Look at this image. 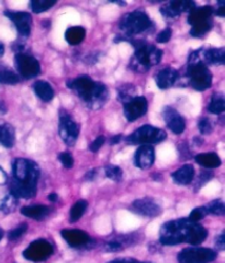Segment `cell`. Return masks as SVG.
Returning a JSON list of instances; mask_svg holds the SVG:
<instances>
[{
    "mask_svg": "<svg viewBox=\"0 0 225 263\" xmlns=\"http://www.w3.org/2000/svg\"><path fill=\"white\" fill-rule=\"evenodd\" d=\"M172 33H173L172 29L166 28L165 30L160 31V32L158 33V35L156 37V41L158 43H167L170 40V37H172Z\"/></svg>",
    "mask_w": 225,
    "mask_h": 263,
    "instance_id": "7bdbcfd3",
    "label": "cell"
},
{
    "mask_svg": "<svg viewBox=\"0 0 225 263\" xmlns=\"http://www.w3.org/2000/svg\"><path fill=\"white\" fill-rule=\"evenodd\" d=\"M105 174L108 177L114 182H120L123 176L122 168L116 165H107L105 167Z\"/></svg>",
    "mask_w": 225,
    "mask_h": 263,
    "instance_id": "e575fe53",
    "label": "cell"
},
{
    "mask_svg": "<svg viewBox=\"0 0 225 263\" xmlns=\"http://www.w3.org/2000/svg\"><path fill=\"white\" fill-rule=\"evenodd\" d=\"M201 55L204 59V63L208 64L223 65L225 63V50L223 48H211L206 51H201Z\"/></svg>",
    "mask_w": 225,
    "mask_h": 263,
    "instance_id": "603a6c76",
    "label": "cell"
},
{
    "mask_svg": "<svg viewBox=\"0 0 225 263\" xmlns=\"http://www.w3.org/2000/svg\"><path fill=\"white\" fill-rule=\"evenodd\" d=\"M40 167L34 161L18 158L12 163V179L9 190L18 199H30L36 195Z\"/></svg>",
    "mask_w": 225,
    "mask_h": 263,
    "instance_id": "7a4b0ae2",
    "label": "cell"
},
{
    "mask_svg": "<svg viewBox=\"0 0 225 263\" xmlns=\"http://www.w3.org/2000/svg\"><path fill=\"white\" fill-rule=\"evenodd\" d=\"M119 27L123 32L122 34L127 35L124 36V39L129 40L130 36L141 34L150 30L153 27V23L145 12L133 11L123 15V18L120 20Z\"/></svg>",
    "mask_w": 225,
    "mask_h": 263,
    "instance_id": "8992f818",
    "label": "cell"
},
{
    "mask_svg": "<svg viewBox=\"0 0 225 263\" xmlns=\"http://www.w3.org/2000/svg\"><path fill=\"white\" fill-rule=\"evenodd\" d=\"M207 215H208V212H207V210H206V207H204V206H201V207L195 208V210H193V211L190 213L188 219H189L190 221H192V222H198V221H200L201 219H203Z\"/></svg>",
    "mask_w": 225,
    "mask_h": 263,
    "instance_id": "74e56055",
    "label": "cell"
},
{
    "mask_svg": "<svg viewBox=\"0 0 225 263\" xmlns=\"http://www.w3.org/2000/svg\"><path fill=\"white\" fill-rule=\"evenodd\" d=\"M97 173V171L96 170H92L91 172H89L87 175H86V180H90V181H94L95 180V177H96V174Z\"/></svg>",
    "mask_w": 225,
    "mask_h": 263,
    "instance_id": "f907efd6",
    "label": "cell"
},
{
    "mask_svg": "<svg viewBox=\"0 0 225 263\" xmlns=\"http://www.w3.org/2000/svg\"><path fill=\"white\" fill-rule=\"evenodd\" d=\"M130 210L144 217H157L161 214L160 206L152 198L136 199L132 203Z\"/></svg>",
    "mask_w": 225,
    "mask_h": 263,
    "instance_id": "5bb4252c",
    "label": "cell"
},
{
    "mask_svg": "<svg viewBox=\"0 0 225 263\" xmlns=\"http://www.w3.org/2000/svg\"><path fill=\"white\" fill-rule=\"evenodd\" d=\"M207 237L208 230L188 218L167 221L159 231V241L164 246H177L182 242L198 246L202 243Z\"/></svg>",
    "mask_w": 225,
    "mask_h": 263,
    "instance_id": "6da1fadb",
    "label": "cell"
},
{
    "mask_svg": "<svg viewBox=\"0 0 225 263\" xmlns=\"http://www.w3.org/2000/svg\"><path fill=\"white\" fill-rule=\"evenodd\" d=\"M87 207H88V203L86 200L80 199L78 202H76L72 207L71 213H69V222L73 223V222L78 221L83 217L85 212H86Z\"/></svg>",
    "mask_w": 225,
    "mask_h": 263,
    "instance_id": "1f68e13d",
    "label": "cell"
},
{
    "mask_svg": "<svg viewBox=\"0 0 225 263\" xmlns=\"http://www.w3.org/2000/svg\"><path fill=\"white\" fill-rule=\"evenodd\" d=\"M8 181V176L6 174V172L4 171V170L0 167V185H4L6 184Z\"/></svg>",
    "mask_w": 225,
    "mask_h": 263,
    "instance_id": "681fc988",
    "label": "cell"
},
{
    "mask_svg": "<svg viewBox=\"0 0 225 263\" xmlns=\"http://www.w3.org/2000/svg\"><path fill=\"white\" fill-rule=\"evenodd\" d=\"M178 150H179V152H180V156L185 157V159H189L190 158V152H189L188 146L186 145V143H181L179 145V148H178Z\"/></svg>",
    "mask_w": 225,
    "mask_h": 263,
    "instance_id": "bcb514c9",
    "label": "cell"
},
{
    "mask_svg": "<svg viewBox=\"0 0 225 263\" xmlns=\"http://www.w3.org/2000/svg\"><path fill=\"white\" fill-rule=\"evenodd\" d=\"M195 142L197 143V145L202 144V139H201V138H195Z\"/></svg>",
    "mask_w": 225,
    "mask_h": 263,
    "instance_id": "11a10c76",
    "label": "cell"
},
{
    "mask_svg": "<svg viewBox=\"0 0 225 263\" xmlns=\"http://www.w3.org/2000/svg\"><path fill=\"white\" fill-rule=\"evenodd\" d=\"M218 4H219L218 9L213 11V13H215L216 15H219V17L223 18V17H225V3L224 2H219Z\"/></svg>",
    "mask_w": 225,
    "mask_h": 263,
    "instance_id": "7dc6e473",
    "label": "cell"
},
{
    "mask_svg": "<svg viewBox=\"0 0 225 263\" xmlns=\"http://www.w3.org/2000/svg\"><path fill=\"white\" fill-rule=\"evenodd\" d=\"M173 180L178 185H188L195 177V168L191 164H186L172 174Z\"/></svg>",
    "mask_w": 225,
    "mask_h": 263,
    "instance_id": "7402d4cb",
    "label": "cell"
},
{
    "mask_svg": "<svg viewBox=\"0 0 225 263\" xmlns=\"http://www.w3.org/2000/svg\"><path fill=\"white\" fill-rule=\"evenodd\" d=\"M216 258V252L202 247H191L178 253L179 263H210Z\"/></svg>",
    "mask_w": 225,
    "mask_h": 263,
    "instance_id": "9c48e42d",
    "label": "cell"
},
{
    "mask_svg": "<svg viewBox=\"0 0 225 263\" xmlns=\"http://www.w3.org/2000/svg\"><path fill=\"white\" fill-rule=\"evenodd\" d=\"M20 82L19 75L12 71L11 68L0 64V83L8 84V85H14Z\"/></svg>",
    "mask_w": 225,
    "mask_h": 263,
    "instance_id": "4dcf8cb0",
    "label": "cell"
},
{
    "mask_svg": "<svg viewBox=\"0 0 225 263\" xmlns=\"http://www.w3.org/2000/svg\"><path fill=\"white\" fill-rule=\"evenodd\" d=\"M208 110L214 115H221L225 110V98L223 92H214L209 104Z\"/></svg>",
    "mask_w": 225,
    "mask_h": 263,
    "instance_id": "83f0119b",
    "label": "cell"
},
{
    "mask_svg": "<svg viewBox=\"0 0 225 263\" xmlns=\"http://www.w3.org/2000/svg\"><path fill=\"white\" fill-rule=\"evenodd\" d=\"M55 4V0H33L30 2V8L34 13H41L51 9Z\"/></svg>",
    "mask_w": 225,
    "mask_h": 263,
    "instance_id": "d6a6232c",
    "label": "cell"
},
{
    "mask_svg": "<svg viewBox=\"0 0 225 263\" xmlns=\"http://www.w3.org/2000/svg\"><path fill=\"white\" fill-rule=\"evenodd\" d=\"M79 125L77 123L68 111L60 110L59 111V125L58 133L63 141L69 145L73 146L79 136Z\"/></svg>",
    "mask_w": 225,
    "mask_h": 263,
    "instance_id": "ba28073f",
    "label": "cell"
},
{
    "mask_svg": "<svg viewBox=\"0 0 225 263\" xmlns=\"http://www.w3.org/2000/svg\"><path fill=\"white\" fill-rule=\"evenodd\" d=\"M108 263H138V261L132 258H119V259H114Z\"/></svg>",
    "mask_w": 225,
    "mask_h": 263,
    "instance_id": "c3c4849f",
    "label": "cell"
},
{
    "mask_svg": "<svg viewBox=\"0 0 225 263\" xmlns=\"http://www.w3.org/2000/svg\"><path fill=\"white\" fill-rule=\"evenodd\" d=\"M3 236H4V231H3L2 228H0V240H2V239H3Z\"/></svg>",
    "mask_w": 225,
    "mask_h": 263,
    "instance_id": "6f0895ef",
    "label": "cell"
},
{
    "mask_svg": "<svg viewBox=\"0 0 225 263\" xmlns=\"http://www.w3.org/2000/svg\"><path fill=\"white\" fill-rule=\"evenodd\" d=\"M105 141H106V138L104 136H99L96 139V140L90 144V146H89L90 151L91 152H98L100 150V148H101V146H103V144L105 143Z\"/></svg>",
    "mask_w": 225,
    "mask_h": 263,
    "instance_id": "ee69618b",
    "label": "cell"
},
{
    "mask_svg": "<svg viewBox=\"0 0 225 263\" xmlns=\"http://www.w3.org/2000/svg\"><path fill=\"white\" fill-rule=\"evenodd\" d=\"M138 263H139V262H138ZM144 263H147V262H144Z\"/></svg>",
    "mask_w": 225,
    "mask_h": 263,
    "instance_id": "680465c9",
    "label": "cell"
},
{
    "mask_svg": "<svg viewBox=\"0 0 225 263\" xmlns=\"http://www.w3.org/2000/svg\"><path fill=\"white\" fill-rule=\"evenodd\" d=\"M128 41H130L135 49L134 55L130 63V67L133 71L139 73L146 72L160 62L162 52L155 45L146 43L143 40H130L129 39Z\"/></svg>",
    "mask_w": 225,
    "mask_h": 263,
    "instance_id": "277c9868",
    "label": "cell"
},
{
    "mask_svg": "<svg viewBox=\"0 0 225 263\" xmlns=\"http://www.w3.org/2000/svg\"><path fill=\"white\" fill-rule=\"evenodd\" d=\"M213 8L211 6H202V7H196L195 9H192L189 12L188 15V22L191 27L202 25V23H207L213 21Z\"/></svg>",
    "mask_w": 225,
    "mask_h": 263,
    "instance_id": "d6986e66",
    "label": "cell"
},
{
    "mask_svg": "<svg viewBox=\"0 0 225 263\" xmlns=\"http://www.w3.org/2000/svg\"><path fill=\"white\" fill-rule=\"evenodd\" d=\"M54 253L53 246L45 239H37L31 242L28 248L22 252L25 259L32 262H42L48 260Z\"/></svg>",
    "mask_w": 225,
    "mask_h": 263,
    "instance_id": "8fae6325",
    "label": "cell"
},
{
    "mask_svg": "<svg viewBox=\"0 0 225 263\" xmlns=\"http://www.w3.org/2000/svg\"><path fill=\"white\" fill-rule=\"evenodd\" d=\"M197 6L193 2H170L168 5L160 8V12L165 18H177L181 12H190Z\"/></svg>",
    "mask_w": 225,
    "mask_h": 263,
    "instance_id": "e0dca14e",
    "label": "cell"
},
{
    "mask_svg": "<svg viewBox=\"0 0 225 263\" xmlns=\"http://www.w3.org/2000/svg\"><path fill=\"white\" fill-rule=\"evenodd\" d=\"M49 200H51V202H57L58 200V195L56 194V193H51V194L48 196Z\"/></svg>",
    "mask_w": 225,
    "mask_h": 263,
    "instance_id": "816d5d0a",
    "label": "cell"
},
{
    "mask_svg": "<svg viewBox=\"0 0 225 263\" xmlns=\"http://www.w3.org/2000/svg\"><path fill=\"white\" fill-rule=\"evenodd\" d=\"M135 165L141 170L150 168L155 161V151L151 145H141L135 152Z\"/></svg>",
    "mask_w": 225,
    "mask_h": 263,
    "instance_id": "ac0fdd59",
    "label": "cell"
},
{
    "mask_svg": "<svg viewBox=\"0 0 225 263\" xmlns=\"http://www.w3.org/2000/svg\"><path fill=\"white\" fill-rule=\"evenodd\" d=\"M86 35V30L83 27H71L66 30L65 39L71 45H78Z\"/></svg>",
    "mask_w": 225,
    "mask_h": 263,
    "instance_id": "4316f807",
    "label": "cell"
},
{
    "mask_svg": "<svg viewBox=\"0 0 225 263\" xmlns=\"http://www.w3.org/2000/svg\"><path fill=\"white\" fill-rule=\"evenodd\" d=\"M58 159L60 161V163L64 165L66 168H72L74 166V159L73 156L69 152H63L58 156Z\"/></svg>",
    "mask_w": 225,
    "mask_h": 263,
    "instance_id": "60d3db41",
    "label": "cell"
},
{
    "mask_svg": "<svg viewBox=\"0 0 225 263\" xmlns=\"http://www.w3.org/2000/svg\"><path fill=\"white\" fill-rule=\"evenodd\" d=\"M60 235L69 247L76 249L88 248L94 246L92 243L95 242L87 233L80 229H64L60 231Z\"/></svg>",
    "mask_w": 225,
    "mask_h": 263,
    "instance_id": "7c38bea8",
    "label": "cell"
},
{
    "mask_svg": "<svg viewBox=\"0 0 225 263\" xmlns=\"http://www.w3.org/2000/svg\"><path fill=\"white\" fill-rule=\"evenodd\" d=\"M147 108H149V104H147L146 98L143 96H136L124 105V116L128 121L132 122L143 117L147 112Z\"/></svg>",
    "mask_w": 225,
    "mask_h": 263,
    "instance_id": "9a60e30c",
    "label": "cell"
},
{
    "mask_svg": "<svg viewBox=\"0 0 225 263\" xmlns=\"http://www.w3.org/2000/svg\"><path fill=\"white\" fill-rule=\"evenodd\" d=\"M166 138L167 134L160 128L152 126H142L127 138V142L130 144L150 145L164 141L166 140Z\"/></svg>",
    "mask_w": 225,
    "mask_h": 263,
    "instance_id": "52a82bcc",
    "label": "cell"
},
{
    "mask_svg": "<svg viewBox=\"0 0 225 263\" xmlns=\"http://www.w3.org/2000/svg\"><path fill=\"white\" fill-rule=\"evenodd\" d=\"M198 128L200 130V133L202 135H210L213 130L212 123H211L210 119H208V118H201L198 121Z\"/></svg>",
    "mask_w": 225,
    "mask_h": 263,
    "instance_id": "ab89813d",
    "label": "cell"
},
{
    "mask_svg": "<svg viewBox=\"0 0 225 263\" xmlns=\"http://www.w3.org/2000/svg\"><path fill=\"white\" fill-rule=\"evenodd\" d=\"M162 117L166 122L167 127L173 131L175 135H180L185 131L186 121L182 116L178 112L175 108L166 106L162 109Z\"/></svg>",
    "mask_w": 225,
    "mask_h": 263,
    "instance_id": "2e32d148",
    "label": "cell"
},
{
    "mask_svg": "<svg viewBox=\"0 0 225 263\" xmlns=\"http://www.w3.org/2000/svg\"><path fill=\"white\" fill-rule=\"evenodd\" d=\"M201 51L202 50L190 53L188 58L187 76L189 77L190 86L193 89L203 91L211 87L212 74L209 71L203 60H201Z\"/></svg>",
    "mask_w": 225,
    "mask_h": 263,
    "instance_id": "5b68a950",
    "label": "cell"
},
{
    "mask_svg": "<svg viewBox=\"0 0 225 263\" xmlns=\"http://www.w3.org/2000/svg\"><path fill=\"white\" fill-rule=\"evenodd\" d=\"M196 162L201 166L206 168H215L219 167L222 164L220 157L216 153L209 152V153H200L196 156Z\"/></svg>",
    "mask_w": 225,
    "mask_h": 263,
    "instance_id": "484cf974",
    "label": "cell"
},
{
    "mask_svg": "<svg viewBox=\"0 0 225 263\" xmlns=\"http://www.w3.org/2000/svg\"><path fill=\"white\" fill-rule=\"evenodd\" d=\"M4 14L14 23L18 33L22 39H26L30 35L31 27H32V17H31L30 13L7 10L4 12Z\"/></svg>",
    "mask_w": 225,
    "mask_h": 263,
    "instance_id": "4fadbf2b",
    "label": "cell"
},
{
    "mask_svg": "<svg viewBox=\"0 0 225 263\" xmlns=\"http://www.w3.org/2000/svg\"><path fill=\"white\" fill-rule=\"evenodd\" d=\"M178 71L174 68H164L161 69L157 73V75L155 76V82H156L158 88L160 89H167L169 87H172L173 85L176 83L178 80Z\"/></svg>",
    "mask_w": 225,
    "mask_h": 263,
    "instance_id": "ffe728a7",
    "label": "cell"
},
{
    "mask_svg": "<svg viewBox=\"0 0 225 263\" xmlns=\"http://www.w3.org/2000/svg\"><path fill=\"white\" fill-rule=\"evenodd\" d=\"M212 176H213V173H211V172H208V171H206V172H201V173L199 174L198 180H197L195 190H196V191H198V189H200L201 186H202L203 184H206L209 180L211 179Z\"/></svg>",
    "mask_w": 225,
    "mask_h": 263,
    "instance_id": "b9f144b4",
    "label": "cell"
},
{
    "mask_svg": "<svg viewBox=\"0 0 225 263\" xmlns=\"http://www.w3.org/2000/svg\"><path fill=\"white\" fill-rule=\"evenodd\" d=\"M215 246H216V248H218L221 251L225 249V236H224V234L220 235L218 238L215 239Z\"/></svg>",
    "mask_w": 225,
    "mask_h": 263,
    "instance_id": "f6af8a7d",
    "label": "cell"
},
{
    "mask_svg": "<svg viewBox=\"0 0 225 263\" xmlns=\"http://www.w3.org/2000/svg\"><path fill=\"white\" fill-rule=\"evenodd\" d=\"M4 51H5V49H4V44H3L2 42H0V57H2L3 54H4Z\"/></svg>",
    "mask_w": 225,
    "mask_h": 263,
    "instance_id": "9f6ffc18",
    "label": "cell"
},
{
    "mask_svg": "<svg viewBox=\"0 0 225 263\" xmlns=\"http://www.w3.org/2000/svg\"><path fill=\"white\" fill-rule=\"evenodd\" d=\"M15 142V130L10 123L0 120V144L11 149Z\"/></svg>",
    "mask_w": 225,
    "mask_h": 263,
    "instance_id": "44dd1931",
    "label": "cell"
},
{
    "mask_svg": "<svg viewBox=\"0 0 225 263\" xmlns=\"http://www.w3.org/2000/svg\"><path fill=\"white\" fill-rule=\"evenodd\" d=\"M21 214L35 220L44 219L50 214V207L45 205H31L21 208Z\"/></svg>",
    "mask_w": 225,
    "mask_h": 263,
    "instance_id": "cb8c5ba5",
    "label": "cell"
},
{
    "mask_svg": "<svg viewBox=\"0 0 225 263\" xmlns=\"http://www.w3.org/2000/svg\"><path fill=\"white\" fill-rule=\"evenodd\" d=\"M124 243H128V240H126L122 237V240H111L109 242H107L105 245V249L107 251H111V252H115V251H120L124 248Z\"/></svg>",
    "mask_w": 225,
    "mask_h": 263,
    "instance_id": "f35d334b",
    "label": "cell"
},
{
    "mask_svg": "<svg viewBox=\"0 0 225 263\" xmlns=\"http://www.w3.org/2000/svg\"><path fill=\"white\" fill-rule=\"evenodd\" d=\"M136 88L134 87V85L132 84H127V85H122L118 88V99L123 105H126L127 103L131 102L132 99L136 97Z\"/></svg>",
    "mask_w": 225,
    "mask_h": 263,
    "instance_id": "f546056e",
    "label": "cell"
},
{
    "mask_svg": "<svg viewBox=\"0 0 225 263\" xmlns=\"http://www.w3.org/2000/svg\"><path fill=\"white\" fill-rule=\"evenodd\" d=\"M28 230V225L25 222V223H21V225H19L18 227H15L14 229L10 230L9 234H8V239L11 241H14L17 240V239L21 238L23 235L26 234V231Z\"/></svg>",
    "mask_w": 225,
    "mask_h": 263,
    "instance_id": "8d00e7d4",
    "label": "cell"
},
{
    "mask_svg": "<svg viewBox=\"0 0 225 263\" xmlns=\"http://www.w3.org/2000/svg\"><path fill=\"white\" fill-rule=\"evenodd\" d=\"M7 112V107L4 102L0 100V115H5Z\"/></svg>",
    "mask_w": 225,
    "mask_h": 263,
    "instance_id": "f5cc1de1",
    "label": "cell"
},
{
    "mask_svg": "<svg viewBox=\"0 0 225 263\" xmlns=\"http://www.w3.org/2000/svg\"><path fill=\"white\" fill-rule=\"evenodd\" d=\"M206 207L208 214H212L215 216H223L225 214V205L223 200L215 199L212 200L211 203H209Z\"/></svg>",
    "mask_w": 225,
    "mask_h": 263,
    "instance_id": "836d02e7",
    "label": "cell"
},
{
    "mask_svg": "<svg viewBox=\"0 0 225 263\" xmlns=\"http://www.w3.org/2000/svg\"><path fill=\"white\" fill-rule=\"evenodd\" d=\"M33 89L36 96L45 103L51 102V100L54 98V95H55L53 87L48 82H44V81L35 82L33 84Z\"/></svg>",
    "mask_w": 225,
    "mask_h": 263,
    "instance_id": "d4e9b609",
    "label": "cell"
},
{
    "mask_svg": "<svg viewBox=\"0 0 225 263\" xmlns=\"http://www.w3.org/2000/svg\"><path fill=\"white\" fill-rule=\"evenodd\" d=\"M121 138H122V136H121V135H119V136H115V137H113V138L111 139V141H110V143H111V144H115V143H118V142H120V141H121Z\"/></svg>",
    "mask_w": 225,
    "mask_h": 263,
    "instance_id": "db71d44e",
    "label": "cell"
},
{
    "mask_svg": "<svg viewBox=\"0 0 225 263\" xmlns=\"http://www.w3.org/2000/svg\"><path fill=\"white\" fill-rule=\"evenodd\" d=\"M213 26V21L202 23V25H198V26H193L190 30V34L195 37H201L206 35L209 31L211 30Z\"/></svg>",
    "mask_w": 225,
    "mask_h": 263,
    "instance_id": "d590c367",
    "label": "cell"
},
{
    "mask_svg": "<svg viewBox=\"0 0 225 263\" xmlns=\"http://www.w3.org/2000/svg\"><path fill=\"white\" fill-rule=\"evenodd\" d=\"M14 63L20 76L23 79L30 80L40 74L41 67L38 61L27 52L15 53Z\"/></svg>",
    "mask_w": 225,
    "mask_h": 263,
    "instance_id": "30bf717a",
    "label": "cell"
},
{
    "mask_svg": "<svg viewBox=\"0 0 225 263\" xmlns=\"http://www.w3.org/2000/svg\"><path fill=\"white\" fill-rule=\"evenodd\" d=\"M66 85L69 89L76 92V95L90 109H99L106 104L108 99V89L105 85L95 82L87 75L69 80Z\"/></svg>",
    "mask_w": 225,
    "mask_h": 263,
    "instance_id": "3957f363",
    "label": "cell"
},
{
    "mask_svg": "<svg viewBox=\"0 0 225 263\" xmlns=\"http://www.w3.org/2000/svg\"><path fill=\"white\" fill-rule=\"evenodd\" d=\"M18 206V198L11 193H7L2 198H0V212L4 214L12 213Z\"/></svg>",
    "mask_w": 225,
    "mask_h": 263,
    "instance_id": "f1b7e54d",
    "label": "cell"
}]
</instances>
